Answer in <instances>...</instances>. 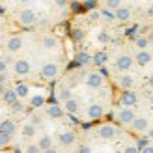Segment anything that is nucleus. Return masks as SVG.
<instances>
[{
	"mask_svg": "<svg viewBox=\"0 0 153 153\" xmlns=\"http://www.w3.org/2000/svg\"><path fill=\"white\" fill-rule=\"evenodd\" d=\"M136 103H138V95H136L133 90H123V91H121L120 105L123 106V108H133Z\"/></svg>",
	"mask_w": 153,
	"mask_h": 153,
	"instance_id": "obj_4",
	"label": "nucleus"
},
{
	"mask_svg": "<svg viewBox=\"0 0 153 153\" xmlns=\"http://www.w3.org/2000/svg\"><path fill=\"white\" fill-rule=\"evenodd\" d=\"M140 153H153V146H146L144 149H140Z\"/></svg>",
	"mask_w": 153,
	"mask_h": 153,
	"instance_id": "obj_42",
	"label": "nucleus"
},
{
	"mask_svg": "<svg viewBox=\"0 0 153 153\" xmlns=\"http://www.w3.org/2000/svg\"><path fill=\"white\" fill-rule=\"evenodd\" d=\"M118 121L121 125H131L133 123V120L136 118V114L133 112V108H121L120 112H118Z\"/></svg>",
	"mask_w": 153,
	"mask_h": 153,
	"instance_id": "obj_8",
	"label": "nucleus"
},
{
	"mask_svg": "<svg viewBox=\"0 0 153 153\" xmlns=\"http://www.w3.org/2000/svg\"><path fill=\"white\" fill-rule=\"evenodd\" d=\"M10 142H11V134L0 133V148H4V146H10Z\"/></svg>",
	"mask_w": 153,
	"mask_h": 153,
	"instance_id": "obj_31",
	"label": "nucleus"
},
{
	"mask_svg": "<svg viewBox=\"0 0 153 153\" xmlns=\"http://www.w3.org/2000/svg\"><path fill=\"white\" fill-rule=\"evenodd\" d=\"M21 133H22L25 138H32V136L36 134V125L34 123H25L22 129H21Z\"/></svg>",
	"mask_w": 153,
	"mask_h": 153,
	"instance_id": "obj_23",
	"label": "nucleus"
},
{
	"mask_svg": "<svg viewBox=\"0 0 153 153\" xmlns=\"http://www.w3.org/2000/svg\"><path fill=\"white\" fill-rule=\"evenodd\" d=\"M4 91H6V88H4V84H0V95H4Z\"/></svg>",
	"mask_w": 153,
	"mask_h": 153,
	"instance_id": "obj_49",
	"label": "nucleus"
},
{
	"mask_svg": "<svg viewBox=\"0 0 153 153\" xmlns=\"http://www.w3.org/2000/svg\"><path fill=\"white\" fill-rule=\"evenodd\" d=\"M13 73L17 76H26L30 73V62L25 58H19L13 62Z\"/></svg>",
	"mask_w": 153,
	"mask_h": 153,
	"instance_id": "obj_7",
	"label": "nucleus"
},
{
	"mask_svg": "<svg viewBox=\"0 0 153 153\" xmlns=\"http://www.w3.org/2000/svg\"><path fill=\"white\" fill-rule=\"evenodd\" d=\"M146 15H148L149 19H153V4H151V6L148 7V11H146Z\"/></svg>",
	"mask_w": 153,
	"mask_h": 153,
	"instance_id": "obj_44",
	"label": "nucleus"
},
{
	"mask_svg": "<svg viewBox=\"0 0 153 153\" xmlns=\"http://www.w3.org/2000/svg\"><path fill=\"white\" fill-rule=\"evenodd\" d=\"M134 43H136V47H138V51H144V49L149 47L151 39H149V37H146V36H138V37L134 39Z\"/></svg>",
	"mask_w": 153,
	"mask_h": 153,
	"instance_id": "obj_24",
	"label": "nucleus"
},
{
	"mask_svg": "<svg viewBox=\"0 0 153 153\" xmlns=\"http://www.w3.org/2000/svg\"><path fill=\"white\" fill-rule=\"evenodd\" d=\"M95 6H97V0H86V2H84V7H86V10H94Z\"/></svg>",
	"mask_w": 153,
	"mask_h": 153,
	"instance_id": "obj_38",
	"label": "nucleus"
},
{
	"mask_svg": "<svg viewBox=\"0 0 153 153\" xmlns=\"http://www.w3.org/2000/svg\"><path fill=\"white\" fill-rule=\"evenodd\" d=\"M76 153H91V148L86 146V144H80V146L76 148Z\"/></svg>",
	"mask_w": 153,
	"mask_h": 153,
	"instance_id": "obj_36",
	"label": "nucleus"
},
{
	"mask_svg": "<svg viewBox=\"0 0 153 153\" xmlns=\"http://www.w3.org/2000/svg\"><path fill=\"white\" fill-rule=\"evenodd\" d=\"M71 34H73V39H75V41H80V39H84V36H86L82 28H73Z\"/></svg>",
	"mask_w": 153,
	"mask_h": 153,
	"instance_id": "obj_30",
	"label": "nucleus"
},
{
	"mask_svg": "<svg viewBox=\"0 0 153 153\" xmlns=\"http://www.w3.org/2000/svg\"><path fill=\"white\" fill-rule=\"evenodd\" d=\"M133 64H134V58H131L129 54H120L116 58V62H114V67H116L118 71L125 73V71H129L133 67Z\"/></svg>",
	"mask_w": 153,
	"mask_h": 153,
	"instance_id": "obj_5",
	"label": "nucleus"
},
{
	"mask_svg": "<svg viewBox=\"0 0 153 153\" xmlns=\"http://www.w3.org/2000/svg\"><path fill=\"white\" fill-rule=\"evenodd\" d=\"M148 82H149V86H151V88H153V73H151V75H149V79H148Z\"/></svg>",
	"mask_w": 153,
	"mask_h": 153,
	"instance_id": "obj_47",
	"label": "nucleus"
},
{
	"mask_svg": "<svg viewBox=\"0 0 153 153\" xmlns=\"http://www.w3.org/2000/svg\"><path fill=\"white\" fill-rule=\"evenodd\" d=\"M47 114H49V118H52V120H60V118H64L65 110L60 105H49L47 106Z\"/></svg>",
	"mask_w": 153,
	"mask_h": 153,
	"instance_id": "obj_16",
	"label": "nucleus"
},
{
	"mask_svg": "<svg viewBox=\"0 0 153 153\" xmlns=\"http://www.w3.org/2000/svg\"><path fill=\"white\" fill-rule=\"evenodd\" d=\"M6 69H7V62L6 60H0V73H6Z\"/></svg>",
	"mask_w": 153,
	"mask_h": 153,
	"instance_id": "obj_40",
	"label": "nucleus"
},
{
	"mask_svg": "<svg viewBox=\"0 0 153 153\" xmlns=\"http://www.w3.org/2000/svg\"><path fill=\"white\" fill-rule=\"evenodd\" d=\"M22 45H25V39L21 36H10L6 39V51L7 52H19L22 49Z\"/></svg>",
	"mask_w": 153,
	"mask_h": 153,
	"instance_id": "obj_6",
	"label": "nucleus"
},
{
	"mask_svg": "<svg viewBox=\"0 0 153 153\" xmlns=\"http://www.w3.org/2000/svg\"><path fill=\"white\" fill-rule=\"evenodd\" d=\"M116 134H118V127L112 123H103L97 129V136L101 140H112V138H116Z\"/></svg>",
	"mask_w": 153,
	"mask_h": 153,
	"instance_id": "obj_2",
	"label": "nucleus"
},
{
	"mask_svg": "<svg viewBox=\"0 0 153 153\" xmlns=\"http://www.w3.org/2000/svg\"><path fill=\"white\" fill-rule=\"evenodd\" d=\"M123 4H121V0H105V7L106 10H112V11H116L118 7H121Z\"/></svg>",
	"mask_w": 153,
	"mask_h": 153,
	"instance_id": "obj_27",
	"label": "nucleus"
},
{
	"mask_svg": "<svg viewBox=\"0 0 153 153\" xmlns=\"http://www.w3.org/2000/svg\"><path fill=\"white\" fill-rule=\"evenodd\" d=\"M148 136H149V138L153 140V129H148Z\"/></svg>",
	"mask_w": 153,
	"mask_h": 153,
	"instance_id": "obj_48",
	"label": "nucleus"
},
{
	"mask_svg": "<svg viewBox=\"0 0 153 153\" xmlns=\"http://www.w3.org/2000/svg\"><path fill=\"white\" fill-rule=\"evenodd\" d=\"M58 97L62 99L64 103H65V101H69V99H71V90H69V88H62V90L58 91Z\"/></svg>",
	"mask_w": 153,
	"mask_h": 153,
	"instance_id": "obj_29",
	"label": "nucleus"
},
{
	"mask_svg": "<svg viewBox=\"0 0 153 153\" xmlns=\"http://www.w3.org/2000/svg\"><path fill=\"white\" fill-rule=\"evenodd\" d=\"M41 47L47 49V51H54V49L58 47L56 36H52V34H45V36H41Z\"/></svg>",
	"mask_w": 153,
	"mask_h": 153,
	"instance_id": "obj_12",
	"label": "nucleus"
},
{
	"mask_svg": "<svg viewBox=\"0 0 153 153\" xmlns=\"http://www.w3.org/2000/svg\"><path fill=\"white\" fill-rule=\"evenodd\" d=\"M149 136H148V138H138V144H136V146H138L140 149H144V148H146V146H149Z\"/></svg>",
	"mask_w": 153,
	"mask_h": 153,
	"instance_id": "obj_35",
	"label": "nucleus"
},
{
	"mask_svg": "<svg viewBox=\"0 0 153 153\" xmlns=\"http://www.w3.org/2000/svg\"><path fill=\"white\" fill-rule=\"evenodd\" d=\"M103 114H105V110H103V105H97V103H94V105H90V106H88V118H90L91 121H95V120H101V118H103Z\"/></svg>",
	"mask_w": 153,
	"mask_h": 153,
	"instance_id": "obj_13",
	"label": "nucleus"
},
{
	"mask_svg": "<svg viewBox=\"0 0 153 153\" xmlns=\"http://www.w3.org/2000/svg\"><path fill=\"white\" fill-rule=\"evenodd\" d=\"M106 60H108V54H106L105 51H99V52H95V54L91 56V62H94L95 65H105Z\"/></svg>",
	"mask_w": 153,
	"mask_h": 153,
	"instance_id": "obj_19",
	"label": "nucleus"
},
{
	"mask_svg": "<svg viewBox=\"0 0 153 153\" xmlns=\"http://www.w3.org/2000/svg\"><path fill=\"white\" fill-rule=\"evenodd\" d=\"M90 19H91V21H99V19H101V13L91 11V13H90Z\"/></svg>",
	"mask_w": 153,
	"mask_h": 153,
	"instance_id": "obj_39",
	"label": "nucleus"
},
{
	"mask_svg": "<svg viewBox=\"0 0 153 153\" xmlns=\"http://www.w3.org/2000/svg\"><path fill=\"white\" fill-rule=\"evenodd\" d=\"M151 60H153L151 52H148L146 49H144V51H138V52H136V56H134V62L138 64V65H142V67H144V65H148Z\"/></svg>",
	"mask_w": 153,
	"mask_h": 153,
	"instance_id": "obj_15",
	"label": "nucleus"
},
{
	"mask_svg": "<svg viewBox=\"0 0 153 153\" xmlns=\"http://www.w3.org/2000/svg\"><path fill=\"white\" fill-rule=\"evenodd\" d=\"M103 82H105L103 73H99V71H91V73H88V76H86V84H88L90 88H101Z\"/></svg>",
	"mask_w": 153,
	"mask_h": 153,
	"instance_id": "obj_9",
	"label": "nucleus"
},
{
	"mask_svg": "<svg viewBox=\"0 0 153 153\" xmlns=\"http://www.w3.org/2000/svg\"><path fill=\"white\" fill-rule=\"evenodd\" d=\"M30 120H32L30 123H34V125H37V123H39V116H36V114H34V116L30 118Z\"/></svg>",
	"mask_w": 153,
	"mask_h": 153,
	"instance_id": "obj_43",
	"label": "nucleus"
},
{
	"mask_svg": "<svg viewBox=\"0 0 153 153\" xmlns=\"http://www.w3.org/2000/svg\"><path fill=\"white\" fill-rule=\"evenodd\" d=\"M15 129H17V125H15L13 120H2V121H0V133H6V134L13 136Z\"/></svg>",
	"mask_w": 153,
	"mask_h": 153,
	"instance_id": "obj_17",
	"label": "nucleus"
},
{
	"mask_svg": "<svg viewBox=\"0 0 153 153\" xmlns=\"http://www.w3.org/2000/svg\"><path fill=\"white\" fill-rule=\"evenodd\" d=\"M114 13H116V21H120V22H127L129 19L133 17V10H131V7H127V6L118 7Z\"/></svg>",
	"mask_w": 153,
	"mask_h": 153,
	"instance_id": "obj_14",
	"label": "nucleus"
},
{
	"mask_svg": "<svg viewBox=\"0 0 153 153\" xmlns=\"http://www.w3.org/2000/svg\"><path fill=\"white\" fill-rule=\"evenodd\" d=\"M19 2H22V4H25V2H30V0H19Z\"/></svg>",
	"mask_w": 153,
	"mask_h": 153,
	"instance_id": "obj_50",
	"label": "nucleus"
},
{
	"mask_svg": "<svg viewBox=\"0 0 153 153\" xmlns=\"http://www.w3.org/2000/svg\"><path fill=\"white\" fill-rule=\"evenodd\" d=\"M41 153H58V149H56L54 146H52V148H49V149H43Z\"/></svg>",
	"mask_w": 153,
	"mask_h": 153,
	"instance_id": "obj_45",
	"label": "nucleus"
},
{
	"mask_svg": "<svg viewBox=\"0 0 153 153\" xmlns=\"http://www.w3.org/2000/svg\"><path fill=\"white\" fill-rule=\"evenodd\" d=\"M37 146L41 148V151L43 149H49V148H52V138H51L49 134H41L39 140H37Z\"/></svg>",
	"mask_w": 153,
	"mask_h": 153,
	"instance_id": "obj_21",
	"label": "nucleus"
},
{
	"mask_svg": "<svg viewBox=\"0 0 153 153\" xmlns=\"http://www.w3.org/2000/svg\"><path fill=\"white\" fill-rule=\"evenodd\" d=\"M6 80H7L6 73H0V84H6Z\"/></svg>",
	"mask_w": 153,
	"mask_h": 153,
	"instance_id": "obj_46",
	"label": "nucleus"
},
{
	"mask_svg": "<svg viewBox=\"0 0 153 153\" xmlns=\"http://www.w3.org/2000/svg\"><path fill=\"white\" fill-rule=\"evenodd\" d=\"M75 60H76V64H79V65H88L91 62V56L88 54V52H79V54L75 56Z\"/></svg>",
	"mask_w": 153,
	"mask_h": 153,
	"instance_id": "obj_25",
	"label": "nucleus"
},
{
	"mask_svg": "<svg viewBox=\"0 0 153 153\" xmlns=\"http://www.w3.org/2000/svg\"><path fill=\"white\" fill-rule=\"evenodd\" d=\"M58 142H60V146L69 148V146H73V144L76 142V134L73 131H62L58 134Z\"/></svg>",
	"mask_w": 153,
	"mask_h": 153,
	"instance_id": "obj_11",
	"label": "nucleus"
},
{
	"mask_svg": "<svg viewBox=\"0 0 153 153\" xmlns=\"http://www.w3.org/2000/svg\"><path fill=\"white\" fill-rule=\"evenodd\" d=\"M17 22L21 26H32V25L37 22V15L32 10H21L17 13Z\"/></svg>",
	"mask_w": 153,
	"mask_h": 153,
	"instance_id": "obj_1",
	"label": "nucleus"
},
{
	"mask_svg": "<svg viewBox=\"0 0 153 153\" xmlns=\"http://www.w3.org/2000/svg\"><path fill=\"white\" fill-rule=\"evenodd\" d=\"M131 129L136 133H144V131H148L149 129V120L146 116H136L133 120V123H131Z\"/></svg>",
	"mask_w": 153,
	"mask_h": 153,
	"instance_id": "obj_10",
	"label": "nucleus"
},
{
	"mask_svg": "<svg viewBox=\"0 0 153 153\" xmlns=\"http://www.w3.org/2000/svg\"><path fill=\"white\" fill-rule=\"evenodd\" d=\"M2 99L6 101V105H10V106H11L15 101H19V95L15 94V90H6V91H4V95H2Z\"/></svg>",
	"mask_w": 153,
	"mask_h": 153,
	"instance_id": "obj_20",
	"label": "nucleus"
},
{
	"mask_svg": "<svg viewBox=\"0 0 153 153\" xmlns=\"http://www.w3.org/2000/svg\"><path fill=\"white\" fill-rule=\"evenodd\" d=\"M101 15H103L106 21H116V13H114L112 10H106V7H105V10L101 11Z\"/></svg>",
	"mask_w": 153,
	"mask_h": 153,
	"instance_id": "obj_33",
	"label": "nucleus"
},
{
	"mask_svg": "<svg viewBox=\"0 0 153 153\" xmlns=\"http://www.w3.org/2000/svg\"><path fill=\"white\" fill-rule=\"evenodd\" d=\"M54 4H56L58 7H65V6H67V0H54Z\"/></svg>",
	"mask_w": 153,
	"mask_h": 153,
	"instance_id": "obj_41",
	"label": "nucleus"
},
{
	"mask_svg": "<svg viewBox=\"0 0 153 153\" xmlns=\"http://www.w3.org/2000/svg\"><path fill=\"white\" fill-rule=\"evenodd\" d=\"M60 69H58V64L54 62H47L43 67H41V71H39V76L43 80H54L56 76H58Z\"/></svg>",
	"mask_w": 153,
	"mask_h": 153,
	"instance_id": "obj_3",
	"label": "nucleus"
},
{
	"mask_svg": "<svg viewBox=\"0 0 153 153\" xmlns=\"http://www.w3.org/2000/svg\"><path fill=\"white\" fill-rule=\"evenodd\" d=\"M151 103H153V95H151Z\"/></svg>",
	"mask_w": 153,
	"mask_h": 153,
	"instance_id": "obj_51",
	"label": "nucleus"
},
{
	"mask_svg": "<svg viewBox=\"0 0 153 153\" xmlns=\"http://www.w3.org/2000/svg\"><path fill=\"white\" fill-rule=\"evenodd\" d=\"M123 153H140V148L138 146H127L123 149Z\"/></svg>",
	"mask_w": 153,
	"mask_h": 153,
	"instance_id": "obj_37",
	"label": "nucleus"
},
{
	"mask_svg": "<svg viewBox=\"0 0 153 153\" xmlns=\"http://www.w3.org/2000/svg\"><path fill=\"white\" fill-rule=\"evenodd\" d=\"M25 153H41V148L37 146V142L36 144H28L25 148Z\"/></svg>",
	"mask_w": 153,
	"mask_h": 153,
	"instance_id": "obj_32",
	"label": "nucleus"
},
{
	"mask_svg": "<svg viewBox=\"0 0 153 153\" xmlns=\"http://www.w3.org/2000/svg\"><path fill=\"white\" fill-rule=\"evenodd\" d=\"M118 84H120V88H121V90H131V88L134 86V79H133V75H120Z\"/></svg>",
	"mask_w": 153,
	"mask_h": 153,
	"instance_id": "obj_18",
	"label": "nucleus"
},
{
	"mask_svg": "<svg viewBox=\"0 0 153 153\" xmlns=\"http://www.w3.org/2000/svg\"><path fill=\"white\" fill-rule=\"evenodd\" d=\"M22 108H25V106H22L21 99H19V101H15V103L11 105V110H13V112H22Z\"/></svg>",
	"mask_w": 153,
	"mask_h": 153,
	"instance_id": "obj_34",
	"label": "nucleus"
},
{
	"mask_svg": "<svg viewBox=\"0 0 153 153\" xmlns=\"http://www.w3.org/2000/svg\"><path fill=\"white\" fill-rule=\"evenodd\" d=\"M65 105V112H69V114H76V112H79V108H80V106H79V101H76V99H69V101H65L64 103Z\"/></svg>",
	"mask_w": 153,
	"mask_h": 153,
	"instance_id": "obj_22",
	"label": "nucleus"
},
{
	"mask_svg": "<svg viewBox=\"0 0 153 153\" xmlns=\"http://www.w3.org/2000/svg\"><path fill=\"white\" fill-rule=\"evenodd\" d=\"M13 90H15V94L19 95V99H25V97L28 95V84H22V82H21V84H17Z\"/></svg>",
	"mask_w": 153,
	"mask_h": 153,
	"instance_id": "obj_26",
	"label": "nucleus"
},
{
	"mask_svg": "<svg viewBox=\"0 0 153 153\" xmlns=\"http://www.w3.org/2000/svg\"><path fill=\"white\" fill-rule=\"evenodd\" d=\"M30 105H32L34 108H39V106L45 105V97L43 95H34L32 99H30Z\"/></svg>",
	"mask_w": 153,
	"mask_h": 153,
	"instance_id": "obj_28",
	"label": "nucleus"
}]
</instances>
